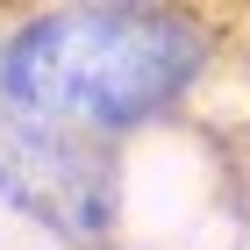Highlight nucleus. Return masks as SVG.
<instances>
[{"instance_id": "nucleus-1", "label": "nucleus", "mask_w": 250, "mask_h": 250, "mask_svg": "<svg viewBox=\"0 0 250 250\" xmlns=\"http://www.w3.org/2000/svg\"><path fill=\"white\" fill-rule=\"evenodd\" d=\"M214 29L222 21L208 7L157 0H72L0 15V107L122 150L129 136L186 115L222 58Z\"/></svg>"}, {"instance_id": "nucleus-2", "label": "nucleus", "mask_w": 250, "mask_h": 250, "mask_svg": "<svg viewBox=\"0 0 250 250\" xmlns=\"http://www.w3.org/2000/svg\"><path fill=\"white\" fill-rule=\"evenodd\" d=\"M0 208L72 250L122 236V150L0 107Z\"/></svg>"}]
</instances>
